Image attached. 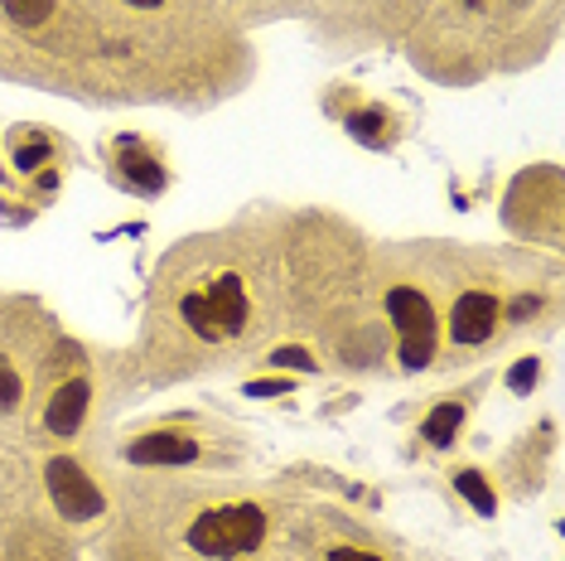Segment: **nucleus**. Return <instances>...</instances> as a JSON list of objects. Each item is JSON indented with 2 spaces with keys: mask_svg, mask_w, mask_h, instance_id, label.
I'll return each instance as SVG.
<instances>
[{
  "mask_svg": "<svg viewBox=\"0 0 565 561\" xmlns=\"http://www.w3.org/2000/svg\"><path fill=\"white\" fill-rule=\"evenodd\" d=\"M455 489L465 494V499H469L473 508H479V514H493V508H498L493 489H488V484H483L479 469H459V475H455Z\"/></svg>",
  "mask_w": 565,
  "mask_h": 561,
  "instance_id": "nucleus-10",
  "label": "nucleus"
},
{
  "mask_svg": "<svg viewBox=\"0 0 565 561\" xmlns=\"http://www.w3.org/2000/svg\"><path fill=\"white\" fill-rule=\"evenodd\" d=\"M266 538V514L256 504H233V508H209L189 528V547L199 557H247Z\"/></svg>",
  "mask_w": 565,
  "mask_h": 561,
  "instance_id": "nucleus-1",
  "label": "nucleus"
},
{
  "mask_svg": "<svg viewBox=\"0 0 565 561\" xmlns=\"http://www.w3.org/2000/svg\"><path fill=\"white\" fill-rule=\"evenodd\" d=\"M290 382H252L247 388V398H280V392H286Z\"/></svg>",
  "mask_w": 565,
  "mask_h": 561,
  "instance_id": "nucleus-18",
  "label": "nucleus"
},
{
  "mask_svg": "<svg viewBox=\"0 0 565 561\" xmlns=\"http://www.w3.org/2000/svg\"><path fill=\"white\" fill-rule=\"evenodd\" d=\"M83 412H87V382L73 378V382H63L54 398H49L44 426L54 431V436H73V431H78V421H83Z\"/></svg>",
  "mask_w": 565,
  "mask_h": 561,
  "instance_id": "nucleus-6",
  "label": "nucleus"
},
{
  "mask_svg": "<svg viewBox=\"0 0 565 561\" xmlns=\"http://www.w3.org/2000/svg\"><path fill=\"white\" fill-rule=\"evenodd\" d=\"M126 170H131V180L150 184V189H160V170H150V160H140V156H126Z\"/></svg>",
  "mask_w": 565,
  "mask_h": 561,
  "instance_id": "nucleus-16",
  "label": "nucleus"
},
{
  "mask_svg": "<svg viewBox=\"0 0 565 561\" xmlns=\"http://www.w3.org/2000/svg\"><path fill=\"white\" fill-rule=\"evenodd\" d=\"M179 315H184V325L194 329L199 339H209V343L227 339V335H223V325L213 320V310H209V300H203V296H184V305H179Z\"/></svg>",
  "mask_w": 565,
  "mask_h": 561,
  "instance_id": "nucleus-9",
  "label": "nucleus"
},
{
  "mask_svg": "<svg viewBox=\"0 0 565 561\" xmlns=\"http://www.w3.org/2000/svg\"><path fill=\"white\" fill-rule=\"evenodd\" d=\"M459 421H465V406L440 402L426 421H420V436H426L430 445H449V441H455V431H459Z\"/></svg>",
  "mask_w": 565,
  "mask_h": 561,
  "instance_id": "nucleus-8",
  "label": "nucleus"
},
{
  "mask_svg": "<svg viewBox=\"0 0 565 561\" xmlns=\"http://www.w3.org/2000/svg\"><path fill=\"white\" fill-rule=\"evenodd\" d=\"M209 310H213V320L223 325V335L233 339L242 325H247V315H252V305H247V290H242V280L237 276H217L213 286H209Z\"/></svg>",
  "mask_w": 565,
  "mask_h": 561,
  "instance_id": "nucleus-5",
  "label": "nucleus"
},
{
  "mask_svg": "<svg viewBox=\"0 0 565 561\" xmlns=\"http://www.w3.org/2000/svg\"><path fill=\"white\" fill-rule=\"evenodd\" d=\"M536 373H542V363H536V359H522V363L508 373V388H512V392H526V388L536 382Z\"/></svg>",
  "mask_w": 565,
  "mask_h": 561,
  "instance_id": "nucleus-14",
  "label": "nucleus"
},
{
  "mask_svg": "<svg viewBox=\"0 0 565 561\" xmlns=\"http://www.w3.org/2000/svg\"><path fill=\"white\" fill-rule=\"evenodd\" d=\"M271 363H276V368H300V373H315V359H310L305 349H276Z\"/></svg>",
  "mask_w": 565,
  "mask_h": 561,
  "instance_id": "nucleus-15",
  "label": "nucleus"
},
{
  "mask_svg": "<svg viewBox=\"0 0 565 561\" xmlns=\"http://www.w3.org/2000/svg\"><path fill=\"white\" fill-rule=\"evenodd\" d=\"M387 315L402 329V363L406 368H426L435 353V310L416 286H396L387 296Z\"/></svg>",
  "mask_w": 565,
  "mask_h": 561,
  "instance_id": "nucleus-2",
  "label": "nucleus"
},
{
  "mask_svg": "<svg viewBox=\"0 0 565 561\" xmlns=\"http://www.w3.org/2000/svg\"><path fill=\"white\" fill-rule=\"evenodd\" d=\"M126 6H146L150 10V6H160V0H126Z\"/></svg>",
  "mask_w": 565,
  "mask_h": 561,
  "instance_id": "nucleus-20",
  "label": "nucleus"
},
{
  "mask_svg": "<svg viewBox=\"0 0 565 561\" xmlns=\"http://www.w3.org/2000/svg\"><path fill=\"white\" fill-rule=\"evenodd\" d=\"M349 131L358 140H382V117L377 112H358V117H349Z\"/></svg>",
  "mask_w": 565,
  "mask_h": 561,
  "instance_id": "nucleus-13",
  "label": "nucleus"
},
{
  "mask_svg": "<svg viewBox=\"0 0 565 561\" xmlns=\"http://www.w3.org/2000/svg\"><path fill=\"white\" fill-rule=\"evenodd\" d=\"M199 455V445L189 436H174V431H156V436L136 441L131 445V461L136 465H189Z\"/></svg>",
  "mask_w": 565,
  "mask_h": 561,
  "instance_id": "nucleus-7",
  "label": "nucleus"
},
{
  "mask_svg": "<svg viewBox=\"0 0 565 561\" xmlns=\"http://www.w3.org/2000/svg\"><path fill=\"white\" fill-rule=\"evenodd\" d=\"M329 561H377L372 552H358V547H333Z\"/></svg>",
  "mask_w": 565,
  "mask_h": 561,
  "instance_id": "nucleus-19",
  "label": "nucleus"
},
{
  "mask_svg": "<svg viewBox=\"0 0 565 561\" xmlns=\"http://www.w3.org/2000/svg\"><path fill=\"white\" fill-rule=\"evenodd\" d=\"M44 156H49V146H44V140H34V146H24L15 160H20V170H40V160H44Z\"/></svg>",
  "mask_w": 565,
  "mask_h": 561,
  "instance_id": "nucleus-17",
  "label": "nucleus"
},
{
  "mask_svg": "<svg viewBox=\"0 0 565 561\" xmlns=\"http://www.w3.org/2000/svg\"><path fill=\"white\" fill-rule=\"evenodd\" d=\"M20 392H24V382H20V373H15V368H10L6 359H0V412H15Z\"/></svg>",
  "mask_w": 565,
  "mask_h": 561,
  "instance_id": "nucleus-12",
  "label": "nucleus"
},
{
  "mask_svg": "<svg viewBox=\"0 0 565 561\" xmlns=\"http://www.w3.org/2000/svg\"><path fill=\"white\" fill-rule=\"evenodd\" d=\"M498 315H503V305L488 296V290H465V296L455 300V315H449V339H455V343L493 339Z\"/></svg>",
  "mask_w": 565,
  "mask_h": 561,
  "instance_id": "nucleus-4",
  "label": "nucleus"
},
{
  "mask_svg": "<svg viewBox=\"0 0 565 561\" xmlns=\"http://www.w3.org/2000/svg\"><path fill=\"white\" fill-rule=\"evenodd\" d=\"M49 494H54L58 514H63V518H73V522H87V518H97V514H102V494H97V484L87 479L73 461H54V465H49Z\"/></svg>",
  "mask_w": 565,
  "mask_h": 561,
  "instance_id": "nucleus-3",
  "label": "nucleus"
},
{
  "mask_svg": "<svg viewBox=\"0 0 565 561\" xmlns=\"http://www.w3.org/2000/svg\"><path fill=\"white\" fill-rule=\"evenodd\" d=\"M0 6H6V15L24 24V30H34V24H44L54 15V0H0Z\"/></svg>",
  "mask_w": 565,
  "mask_h": 561,
  "instance_id": "nucleus-11",
  "label": "nucleus"
}]
</instances>
